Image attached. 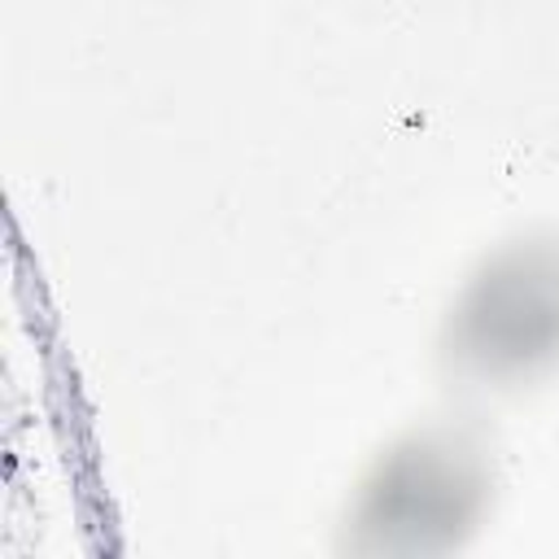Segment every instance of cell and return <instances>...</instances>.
Segmentation results:
<instances>
[{
	"label": "cell",
	"instance_id": "cell-1",
	"mask_svg": "<svg viewBox=\"0 0 559 559\" xmlns=\"http://www.w3.org/2000/svg\"><path fill=\"white\" fill-rule=\"evenodd\" d=\"M489 498L485 454L450 432H415L362 480L354 533L362 550H441L463 542Z\"/></svg>",
	"mask_w": 559,
	"mask_h": 559
},
{
	"label": "cell",
	"instance_id": "cell-2",
	"mask_svg": "<svg viewBox=\"0 0 559 559\" xmlns=\"http://www.w3.org/2000/svg\"><path fill=\"white\" fill-rule=\"evenodd\" d=\"M450 358L485 384H520L559 358V245H511L480 266L450 319Z\"/></svg>",
	"mask_w": 559,
	"mask_h": 559
}]
</instances>
